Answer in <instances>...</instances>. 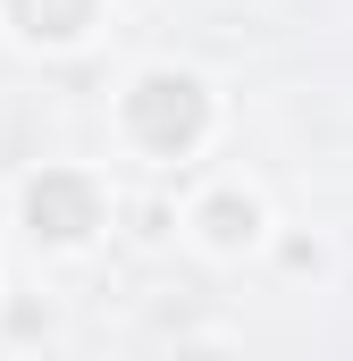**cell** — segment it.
I'll use <instances>...</instances> for the list:
<instances>
[{
    "label": "cell",
    "instance_id": "obj_1",
    "mask_svg": "<svg viewBox=\"0 0 353 361\" xmlns=\"http://www.w3.org/2000/svg\"><path fill=\"white\" fill-rule=\"evenodd\" d=\"M25 210H34V227L59 235V244H76V235L92 227V193H85V185H68V177H42L34 193H25Z\"/></svg>",
    "mask_w": 353,
    "mask_h": 361
},
{
    "label": "cell",
    "instance_id": "obj_2",
    "mask_svg": "<svg viewBox=\"0 0 353 361\" xmlns=\"http://www.w3.org/2000/svg\"><path fill=\"white\" fill-rule=\"evenodd\" d=\"M193 227H202L210 252H244V244L261 235V202H253V193H210V202L193 210Z\"/></svg>",
    "mask_w": 353,
    "mask_h": 361
}]
</instances>
